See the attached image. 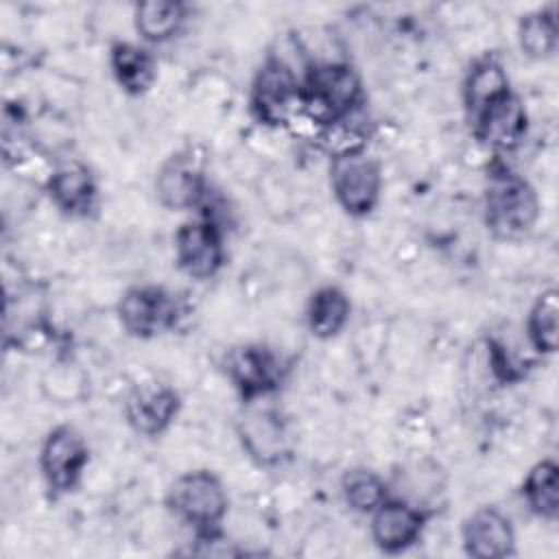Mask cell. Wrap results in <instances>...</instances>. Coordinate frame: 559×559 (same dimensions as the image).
I'll return each instance as SVG.
<instances>
[{
    "mask_svg": "<svg viewBox=\"0 0 559 559\" xmlns=\"http://www.w3.org/2000/svg\"><path fill=\"white\" fill-rule=\"evenodd\" d=\"M520 496L531 515L555 524L559 520V463L552 456L535 461L522 476Z\"/></svg>",
    "mask_w": 559,
    "mask_h": 559,
    "instance_id": "21",
    "label": "cell"
},
{
    "mask_svg": "<svg viewBox=\"0 0 559 559\" xmlns=\"http://www.w3.org/2000/svg\"><path fill=\"white\" fill-rule=\"evenodd\" d=\"M430 511L404 496L391 493L369 518V537L382 555H402L421 542Z\"/></svg>",
    "mask_w": 559,
    "mask_h": 559,
    "instance_id": "12",
    "label": "cell"
},
{
    "mask_svg": "<svg viewBox=\"0 0 559 559\" xmlns=\"http://www.w3.org/2000/svg\"><path fill=\"white\" fill-rule=\"evenodd\" d=\"M515 41L522 57L531 61L552 59L559 50L557 7L546 4L520 15L515 26Z\"/></svg>",
    "mask_w": 559,
    "mask_h": 559,
    "instance_id": "23",
    "label": "cell"
},
{
    "mask_svg": "<svg viewBox=\"0 0 559 559\" xmlns=\"http://www.w3.org/2000/svg\"><path fill=\"white\" fill-rule=\"evenodd\" d=\"M524 338L537 358L557 354L559 347V290L544 288L528 306L524 319Z\"/></svg>",
    "mask_w": 559,
    "mask_h": 559,
    "instance_id": "22",
    "label": "cell"
},
{
    "mask_svg": "<svg viewBox=\"0 0 559 559\" xmlns=\"http://www.w3.org/2000/svg\"><path fill=\"white\" fill-rule=\"evenodd\" d=\"M467 127L480 146L502 159L524 142L528 133V111L522 96L511 90L480 111Z\"/></svg>",
    "mask_w": 559,
    "mask_h": 559,
    "instance_id": "14",
    "label": "cell"
},
{
    "mask_svg": "<svg viewBox=\"0 0 559 559\" xmlns=\"http://www.w3.org/2000/svg\"><path fill=\"white\" fill-rule=\"evenodd\" d=\"M188 15L190 7L181 0H144L133 4V28L148 48L162 46L183 31Z\"/></svg>",
    "mask_w": 559,
    "mask_h": 559,
    "instance_id": "20",
    "label": "cell"
},
{
    "mask_svg": "<svg viewBox=\"0 0 559 559\" xmlns=\"http://www.w3.org/2000/svg\"><path fill=\"white\" fill-rule=\"evenodd\" d=\"M513 90L509 72L502 59L493 52L476 57L465 70L461 83V105L465 114V122L469 124L480 111L493 105L498 98Z\"/></svg>",
    "mask_w": 559,
    "mask_h": 559,
    "instance_id": "17",
    "label": "cell"
},
{
    "mask_svg": "<svg viewBox=\"0 0 559 559\" xmlns=\"http://www.w3.org/2000/svg\"><path fill=\"white\" fill-rule=\"evenodd\" d=\"M236 437L245 454L260 467H277L293 454L288 424L269 400L242 404L236 417Z\"/></svg>",
    "mask_w": 559,
    "mask_h": 559,
    "instance_id": "10",
    "label": "cell"
},
{
    "mask_svg": "<svg viewBox=\"0 0 559 559\" xmlns=\"http://www.w3.org/2000/svg\"><path fill=\"white\" fill-rule=\"evenodd\" d=\"M459 535L463 552L472 559H507L515 555V526L511 518L493 504H483L467 513Z\"/></svg>",
    "mask_w": 559,
    "mask_h": 559,
    "instance_id": "16",
    "label": "cell"
},
{
    "mask_svg": "<svg viewBox=\"0 0 559 559\" xmlns=\"http://www.w3.org/2000/svg\"><path fill=\"white\" fill-rule=\"evenodd\" d=\"M90 456V443L74 424H57L44 435L37 467L50 500H61L81 487Z\"/></svg>",
    "mask_w": 559,
    "mask_h": 559,
    "instance_id": "5",
    "label": "cell"
},
{
    "mask_svg": "<svg viewBox=\"0 0 559 559\" xmlns=\"http://www.w3.org/2000/svg\"><path fill=\"white\" fill-rule=\"evenodd\" d=\"M338 491L349 511L371 515L391 496V485L380 472L367 465H354L341 474Z\"/></svg>",
    "mask_w": 559,
    "mask_h": 559,
    "instance_id": "24",
    "label": "cell"
},
{
    "mask_svg": "<svg viewBox=\"0 0 559 559\" xmlns=\"http://www.w3.org/2000/svg\"><path fill=\"white\" fill-rule=\"evenodd\" d=\"M301 76L280 57H266L249 87V111L253 120L266 129L288 127L297 116H301L299 103Z\"/></svg>",
    "mask_w": 559,
    "mask_h": 559,
    "instance_id": "8",
    "label": "cell"
},
{
    "mask_svg": "<svg viewBox=\"0 0 559 559\" xmlns=\"http://www.w3.org/2000/svg\"><path fill=\"white\" fill-rule=\"evenodd\" d=\"M301 116L319 129L365 107L362 79L347 61H319L301 74Z\"/></svg>",
    "mask_w": 559,
    "mask_h": 559,
    "instance_id": "2",
    "label": "cell"
},
{
    "mask_svg": "<svg viewBox=\"0 0 559 559\" xmlns=\"http://www.w3.org/2000/svg\"><path fill=\"white\" fill-rule=\"evenodd\" d=\"M349 317H352V299L336 284L317 286L310 293L304 310L306 330L317 341L336 338L347 328Z\"/></svg>",
    "mask_w": 559,
    "mask_h": 559,
    "instance_id": "19",
    "label": "cell"
},
{
    "mask_svg": "<svg viewBox=\"0 0 559 559\" xmlns=\"http://www.w3.org/2000/svg\"><path fill=\"white\" fill-rule=\"evenodd\" d=\"M107 66L118 90L131 98L148 94L157 81V57L142 41H114L107 52Z\"/></svg>",
    "mask_w": 559,
    "mask_h": 559,
    "instance_id": "18",
    "label": "cell"
},
{
    "mask_svg": "<svg viewBox=\"0 0 559 559\" xmlns=\"http://www.w3.org/2000/svg\"><path fill=\"white\" fill-rule=\"evenodd\" d=\"M221 369L242 404L271 400L286 380L284 358L258 341L231 345L221 358Z\"/></svg>",
    "mask_w": 559,
    "mask_h": 559,
    "instance_id": "7",
    "label": "cell"
},
{
    "mask_svg": "<svg viewBox=\"0 0 559 559\" xmlns=\"http://www.w3.org/2000/svg\"><path fill=\"white\" fill-rule=\"evenodd\" d=\"M153 190L168 212H201L210 192L203 157L190 146L170 153L155 173Z\"/></svg>",
    "mask_w": 559,
    "mask_h": 559,
    "instance_id": "11",
    "label": "cell"
},
{
    "mask_svg": "<svg viewBox=\"0 0 559 559\" xmlns=\"http://www.w3.org/2000/svg\"><path fill=\"white\" fill-rule=\"evenodd\" d=\"M52 207L66 218H90L98 207V179L94 170L81 159L59 162L44 183Z\"/></svg>",
    "mask_w": 559,
    "mask_h": 559,
    "instance_id": "15",
    "label": "cell"
},
{
    "mask_svg": "<svg viewBox=\"0 0 559 559\" xmlns=\"http://www.w3.org/2000/svg\"><path fill=\"white\" fill-rule=\"evenodd\" d=\"M542 214V201L535 186L493 157L483 186V223L496 240H520L533 231Z\"/></svg>",
    "mask_w": 559,
    "mask_h": 559,
    "instance_id": "1",
    "label": "cell"
},
{
    "mask_svg": "<svg viewBox=\"0 0 559 559\" xmlns=\"http://www.w3.org/2000/svg\"><path fill=\"white\" fill-rule=\"evenodd\" d=\"M181 408L183 397L173 384L162 380H144L124 395L122 417L135 435L155 439L170 430Z\"/></svg>",
    "mask_w": 559,
    "mask_h": 559,
    "instance_id": "13",
    "label": "cell"
},
{
    "mask_svg": "<svg viewBox=\"0 0 559 559\" xmlns=\"http://www.w3.org/2000/svg\"><path fill=\"white\" fill-rule=\"evenodd\" d=\"M164 507L175 522L194 535L221 531L229 513V493L225 480L207 467L181 472L170 480L164 493Z\"/></svg>",
    "mask_w": 559,
    "mask_h": 559,
    "instance_id": "3",
    "label": "cell"
},
{
    "mask_svg": "<svg viewBox=\"0 0 559 559\" xmlns=\"http://www.w3.org/2000/svg\"><path fill=\"white\" fill-rule=\"evenodd\" d=\"M181 317L179 297L162 284H133L116 301L118 325L138 341H153L173 332Z\"/></svg>",
    "mask_w": 559,
    "mask_h": 559,
    "instance_id": "6",
    "label": "cell"
},
{
    "mask_svg": "<svg viewBox=\"0 0 559 559\" xmlns=\"http://www.w3.org/2000/svg\"><path fill=\"white\" fill-rule=\"evenodd\" d=\"M330 192L349 218H367L376 212L384 190L380 162L367 151H345L328 159Z\"/></svg>",
    "mask_w": 559,
    "mask_h": 559,
    "instance_id": "4",
    "label": "cell"
},
{
    "mask_svg": "<svg viewBox=\"0 0 559 559\" xmlns=\"http://www.w3.org/2000/svg\"><path fill=\"white\" fill-rule=\"evenodd\" d=\"M173 255L186 277L194 282L214 280L227 262L223 227L207 212H197L175 229Z\"/></svg>",
    "mask_w": 559,
    "mask_h": 559,
    "instance_id": "9",
    "label": "cell"
}]
</instances>
